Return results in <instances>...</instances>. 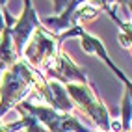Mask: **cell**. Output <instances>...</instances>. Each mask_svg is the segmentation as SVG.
I'll use <instances>...</instances> for the list:
<instances>
[{"mask_svg": "<svg viewBox=\"0 0 132 132\" xmlns=\"http://www.w3.org/2000/svg\"><path fill=\"white\" fill-rule=\"evenodd\" d=\"M39 26H41V22L37 21V15H36V11H34L32 2H30V0H26L21 17L15 21V24L11 26V28H7V30H10L11 39H13V45H15L17 52L21 54V58H22V50L26 47V43L30 41L32 34L36 32Z\"/></svg>", "mask_w": 132, "mask_h": 132, "instance_id": "cell-6", "label": "cell"}, {"mask_svg": "<svg viewBox=\"0 0 132 132\" xmlns=\"http://www.w3.org/2000/svg\"><path fill=\"white\" fill-rule=\"evenodd\" d=\"M36 91L39 93L41 99L48 104V108L56 110V112L69 113V112L75 108L73 101L69 99V95H67L65 86H63V84H60V82H56V80L48 82L47 78H41V82L37 84Z\"/></svg>", "mask_w": 132, "mask_h": 132, "instance_id": "cell-7", "label": "cell"}, {"mask_svg": "<svg viewBox=\"0 0 132 132\" xmlns=\"http://www.w3.org/2000/svg\"><path fill=\"white\" fill-rule=\"evenodd\" d=\"M61 41H63L61 34H52L45 26H39V28L32 34L30 41L26 43V47L22 50L24 61L30 67L45 65L52 56H56L60 52Z\"/></svg>", "mask_w": 132, "mask_h": 132, "instance_id": "cell-4", "label": "cell"}, {"mask_svg": "<svg viewBox=\"0 0 132 132\" xmlns=\"http://www.w3.org/2000/svg\"><path fill=\"white\" fill-rule=\"evenodd\" d=\"M80 41H82V48H84V52H87V54H95L97 58H101L104 63H106V65L112 69V73L123 82V86H125V89H123V91H127V93L130 95V99H132V82H130V78H128L125 73H123L116 63H113V60L108 56V52H106V48H104L102 41H101L99 37L91 36V34H87L86 30H82V34H80Z\"/></svg>", "mask_w": 132, "mask_h": 132, "instance_id": "cell-8", "label": "cell"}, {"mask_svg": "<svg viewBox=\"0 0 132 132\" xmlns=\"http://www.w3.org/2000/svg\"><path fill=\"white\" fill-rule=\"evenodd\" d=\"M19 60H21V54L17 52V48L13 45V39L10 36V30H7V26H6L4 32H0V78Z\"/></svg>", "mask_w": 132, "mask_h": 132, "instance_id": "cell-9", "label": "cell"}, {"mask_svg": "<svg viewBox=\"0 0 132 132\" xmlns=\"http://www.w3.org/2000/svg\"><path fill=\"white\" fill-rule=\"evenodd\" d=\"M41 78L43 75L32 69L22 58L7 69L0 78V117L11 106L22 102V97L36 89Z\"/></svg>", "mask_w": 132, "mask_h": 132, "instance_id": "cell-1", "label": "cell"}, {"mask_svg": "<svg viewBox=\"0 0 132 132\" xmlns=\"http://www.w3.org/2000/svg\"><path fill=\"white\" fill-rule=\"evenodd\" d=\"M65 89H67V95L71 97L73 104H78L80 110H84V113L89 116L93 119V123L99 125V128L102 132H112L108 108L104 106V102L91 89L89 82L87 84H67Z\"/></svg>", "mask_w": 132, "mask_h": 132, "instance_id": "cell-2", "label": "cell"}, {"mask_svg": "<svg viewBox=\"0 0 132 132\" xmlns=\"http://www.w3.org/2000/svg\"><path fill=\"white\" fill-rule=\"evenodd\" d=\"M17 110L34 116L48 132H91L82 123H78L75 117H71L69 113H61V112H56L48 106L34 104L30 101L19 102L17 104Z\"/></svg>", "mask_w": 132, "mask_h": 132, "instance_id": "cell-3", "label": "cell"}, {"mask_svg": "<svg viewBox=\"0 0 132 132\" xmlns=\"http://www.w3.org/2000/svg\"><path fill=\"white\" fill-rule=\"evenodd\" d=\"M130 132H132V130H130Z\"/></svg>", "mask_w": 132, "mask_h": 132, "instance_id": "cell-10", "label": "cell"}, {"mask_svg": "<svg viewBox=\"0 0 132 132\" xmlns=\"http://www.w3.org/2000/svg\"><path fill=\"white\" fill-rule=\"evenodd\" d=\"M45 73L50 78H56V82L63 84V86H67V84H87L86 73L76 67V63L63 50H60L56 56H52L45 63Z\"/></svg>", "mask_w": 132, "mask_h": 132, "instance_id": "cell-5", "label": "cell"}]
</instances>
